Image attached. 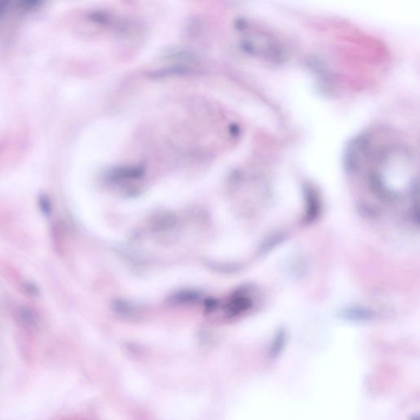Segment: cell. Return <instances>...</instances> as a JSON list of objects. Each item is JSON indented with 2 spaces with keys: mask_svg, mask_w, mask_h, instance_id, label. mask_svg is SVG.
<instances>
[{
  "mask_svg": "<svg viewBox=\"0 0 420 420\" xmlns=\"http://www.w3.org/2000/svg\"><path fill=\"white\" fill-rule=\"evenodd\" d=\"M247 33L243 39L242 45L248 53L276 61L282 60L285 57V52L282 49L281 45H279L276 41L275 42L272 37L255 30Z\"/></svg>",
  "mask_w": 420,
  "mask_h": 420,
  "instance_id": "6da1fadb",
  "label": "cell"
}]
</instances>
